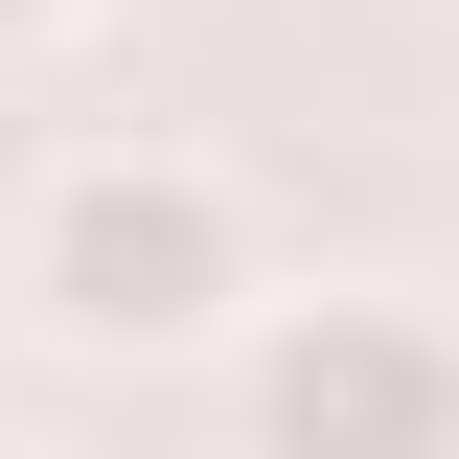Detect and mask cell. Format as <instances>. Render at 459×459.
<instances>
[{"mask_svg": "<svg viewBox=\"0 0 459 459\" xmlns=\"http://www.w3.org/2000/svg\"><path fill=\"white\" fill-rule=\"evenodd\" d=\"M253 299H276V253H253V184L207 138H69L23 184V322L69 368H230Z\"/></svg>", "mask_w": 459, "mask_h": 459, "instance_id": "1", "label": "cell"}, {"mask_svg": "<svg viewBox=\"0 0 459 459\" xmlns=\"http://www.w3.org/2000/svg\"><path fill=\"white\" fill-rule=\"evenodd\" d=\"M230 459H459V322L391 276L253 299L230 344Z\"/></svg>", "mask_w": 459, "mask_h": 459, "instance_id": "2", "label": "cell"}, {"mask_svg": "<svg viewBox=\"0 0 459 459\" xmlns=\"http://www.w3.org/2000/svg\"><path fill=\"white\" fill-rule=\"evenodd\" d=\"M92 23H115V0H0V69H69Z\"/></svg>", "mask_w": 459, "mask_h": 459, "instance_id": "3", "label": "cell"}]
</instances>
